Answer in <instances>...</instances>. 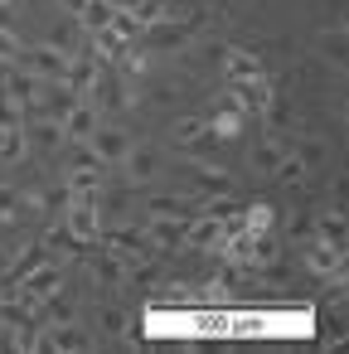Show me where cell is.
Here are the masks:
<instances>
[{
    "label": "cell",
    "instance_id": "obj_10",
    "mask_svg": "<svg viewBox=\"0 0 349 354\" xmlns=\"http://www.w3.org/2000/svg\"><path fill=\"white\" fill-rule=\"evenodd\" d=\"M146 214H151V218H194L199 204H194L189 194H151V199H146Z\"/></svg>",
    "mask_w": 349,
    "mask_h": 354
},
{
    "label": "cell",
    "instance_id": "obj_28",
    "mask_svg": "<svg viewBox=\"0 0 349 354\" xmlns=\"http://www.w3.org/2000/svg\"><path fill=\"white\" fill-rule=\"evenodd\" d=\"M6 267H10V248H0V277H6Z\"/></svg>",
    "mask_w": 349,
    "mask_h": 354
},
{
    "label": "cell",
    "instance_id": "obj_21",
    "mask_svg": "<svg viewBox=\"0 0 349 354\" xmlns=\"http://www.w3.org/2000/svg\"><path fill=\"white\" fill-rule=\"evenodd\" d=\"M20 122H25V102L0 88V127H20Z\"/></svg>",
    "mask_w": 349,
    "mask_h": 354
},
{
    "label": "cell",
    "instance_id": "obj_27",
    "mask_svg": "<svg viewBox=\"0 0 349 354\" xmlns=\"http://www.w3.org/2000/svg\"><path fill=\"white\" fill-rule=\"evenodd\" d=\"M59 6H64V10H68V15H78V10H83V6H88V0H59Z\"/></svg>",
    "mask_w": 349,
    "mask_h": 354
},
{
    "label": "cell",
    "instance_id": "obj_9",
    "mask_svg": "<svg viewBox=\"0 0 349 354\" xmlns=\"http://www.w3.org/2000/svg\"><path fill=\"white\" fill-rule=\"evenodd\" d=\"M44 344L59 349V354H83V349H93V335L78 320H68V325H49V339Z\"/></svg>",
    "mask_w": 349,
    "mask_h": 354
},
{
    "label": "cell",
    "instance_id": "obj_13",
    "mask_svg": "<svg viewBox=\"0 0 349 354\" xmlns=\"http://www.w3.org/2000/svg\"><path fill=\"white\" fill-rule=\"evenodd\" d=\"M112 15H117L112 0H88V6L78 10V25H83V35H97V30L112 25Z\"/></svg>",
    "mask_w": 349,
    "mask_h": 354
},
{
    "label": "cell",
    "instance_id": "obj_4",
    "mask_svg": "<svg viewBox=\"0 0 349 354\" xmlns=\"http://www.w3.org/2000/svg\"><path fill=\"white\" fill-rule=\"evenodd\" d=\"M223 238H228V223H223V218L194 214V218L185 223V248H189V252H214V248H223Z\"/></svg>",
    "mask_w": 349,
    "mask_h": 354
},
{
    "label": "cell",
    "instance_id": "obj_17",
    "mask_svg": "<svg viewBox=\"0 0 349 354\" xmlns=\"http://www.w3.org/2000/svg\"><path fill=\"white\" fill-rule=\"evenodd\" d=\"M209 131H214V141H233L238 131H243V112L233 107V112H218L214 122H209Z\"/></svg>",
    "mask_w": 349,
    "mask_h": 354
},
{
    "label": "cell",
    "instance_id": "obj_7",
    "mask_svg": "<svg viewBox=\"0 0 349 354\" xmlns=\"http://www.w3.org/2000/svg\"><path fill=\"white\" fill-rule=\"evenodd\" d=\"M25 131V146H35V151H59L64 146V122L59 117H30V127H20Z\"/></svg>",
    "mask_w": 349,
    "mask_h": 354
},
{
    "label": "cell",
    "instance_id": "obj_1",
    "mask_svg": "<svg viewBox=\"0 0 349 354\" xmlns=\"http://www.w3.org/2000/svg\"><path fill=\"white\" fill-rule=\"evenodd\" d=\"M64 286V262L59 257H44L39 267H30L25 277H20V291H10L15 301H25V306H39L44 296H54Z\"/></svg>",
    "mask_w": 349,
    "mask_h": 354
},
{
    "label": "cell",
    "instance_id": "obj_15",
    "mask_svg": "<svg viewBox=\"0 0 349 354\" xmlns=\"http://www.w3.org/2000/svg\"><path fill=\"white\" fill-rule=\"evenodd\" d=\"M30 204H35V199H25L15 185H0V218H6V223H20V218L30 214Z\"/></svg>",
    "mask_w": 349,
    "mask_h": 354
},
{
    "label": "cell",
    "instance_id": "obj_16",
    "mask_svg": "<svg viewBox=\"0 0 349 354\" xmlns=\"http://www.w3.org/2000/svg\"><path fill=\"white\" fill-rule=\"evenodd\" d=\"M228 78H238V83H252V78H262V64L252 59V54H228Z\"/></svg>",
    "mask_w": 349,
    "mask_h": 354
},
{
    "label": "cell",
    "instance_id": "obj_11",
    "mask_svg": "<svg viewBox=\"0 0 349 354\" xmlns=\"http://www.w3.org/2000/svg\"><path fill=\"white\" fill-rule=\"evenodd\" d=\"M64 83H68L78 97H88V93H93V83H97V59H93V54H73V59H68Z\"/></svg>",
    "mask_w": 349,
    "mask_h": 354
},
{
    "label": "cell",
    "instance_id": "obj_5",
    "mask_svg": "<svg viewBox=\"0 0 349 354\" xmlns=\"http://www.w3.org/2000/svg\"><path fill=\"white\" fill-rule=\"evenodd\" d=\"M160 165H165V160H160L155 146H131L126 160H122V175H126L131 185H151V180L160 175Z\"/></svg>",
    "mask_w": 349,
    "mask_h": 354
},
{
    "label": "cell",
    "instance_id": "obj_18",
    "mask_svg": "<svg viewBox=\"0 0 349 354\" xmlns=\"http://www.w3.org/2000/svg\"><path fill=\"white\" fill-rule=\"evenodd\" d=\"M25 156V131L20 127H0V160H20Z\"/></svg>",
    "mask_w": 349,
    "mask_h": 354
},
{
    "label": "cell",
    "instance_id": "obj_24",
    "mask_svg": "<svg viewBox=\"0 0 349 354\" xmlns=\"http://www.w3.org/2000/svg\"><path fill=\"white\" fill-rule=\"evenodd\" d=\"M20 49H25V44H20L6 25H0V64H15V54H20Z\"/></svg>",
    "mask_w": 349,
    "mask_h": 354
},
{
    "label": "cell",
    "instance_id": "obj_20",
    "mask_svg": "<svg viewBox=\"0 0 349 354\" xmlns=\"http://www.w3.org/2000/svg\"><path fill=\"white\" fill-rule=\"evenodd\" d=\"M276 160H281V146H276V141H262V146L252 151V170H257V175H272Z\"/></svg>",
    "mask_w": 349,
    "mask_h": 354
},
{
    "label": "cell",
    "instance_id": "obj_19",
    "mask_svg": "<svg viewBox=\"0 0 349 354\" xmlns=\"http://www.w3.org/2000/svg\"><path fill=\"white\" fill-rule=\"evenodd\" d=\"M296 156H301V165H305V170H320V165L330 160V146L310 136V141H301V151H296Z\"/></svg>",
    "mask_w": 349,
    "mask_h": 354
},
{
    "label": "cell",
    "instance_id": "obj_14",
    "mask_svg": "<svg viewBox=\"0 0 349 354\" xmlns=\"http://www.w3.org/2000/svg\"><path fill=\"white\" fill-rule=\"evenodd\" d=\"M185 223L189 218H151V243L155 248H185Z\"/></svg>",
    "mask_w": 349,
    "mask_h": 354
},
{
    "label": "cell",
    "instance_id": "obj_12",
    "mask_svg": "<svg viewBox=\"0 0 349 354\" xmlns=\"http://www.w3.org/2000/svg\"><path fill=\"white\" fill-rule=\"evenodd\" d=\"M315 49L325 54V64L344 68V59H349V35H344V25H330V30H320V35H315Z\"/></svg>",
    "mask_w": 349,
    "mask_h": 354
},
{
    "label": "cell",
    "instance_id": "obj_2",
    "mask_svg": "<svg viewBox=\"0 0 349 354\" xmlns=\"http://www.w3.org/2000/svg\"><path fill=\"white\" fill-rule=\"evenodd\" d=\"M68 59H73V54L54 49L49 39H44V44H25V49L15 54V64H20V68H30L39 83H54V78H64V73H68Z\"/></svg>",
    "mask_w": 349,
    "mask_h": 354
},
{
    "label": "cell",
    "instance_id": "obj_29",
    "mask_svg": "<svg viewBox=\"0 0 349 354\" xmlns=\"http://www.w3.org/2000/svg\"><path fill=\"white\" fill-rule=\"evenodd\" d=\"M0 68H6V64H0Z\"/></svg>",
    "mask_w": 349,
    "mask_h": 354
},
{
    "label": "cell",
    "instance_id": "obj_6",
    "mask_svg": "<svg viewBox=\"0 0 349 354\" xmlns=\"http://www.w3.org/2000/svg\"><path fill=\"white\" fill-rule=\"evenodd\" d=\"M59 122H64V136H68V141H88V136H93V127L102 122V112H97V102H83V97H78Z\"/></svg>",
    "mask_w": 349,
    "mask_h": 354
},
{
    "label": "cell",
    "instance_id": "obj_25",
    "mask_svg": "<svg viewBox=\"0 0 349 354\" xmlns=\"http://www.w3.org/2000/svg\"><path fill=\"white\" fill-rule=\"evenodd\" d=\"M272 214H276L272 204H252V209H247V228H252V233H262V228L272 223Z\"/></svg>",
    "mask_w": 349,
    "mask_h": 354
},
{
    "label": "cell",
    "instance_id": "obj_22",
    "mask_svg": "<svg viewBox=\"0 0 349 354\" xmlns=\"http://www.w3.org/2000/svg\"><path fill=\"white\" fill-rule=\"evenodd\" d=\"M272 175H276L281 185H301V175H305V165H301V156H281Z\"/></svg>",
    "mask_w": 349,
    "mask_h": 354
},
{
    "label": "cell",
    "instance_id": "obj_26",
    "mask_svg": "<svg viewBox=\"0 0 349 354\" xmlns=\"http://www.w3.org/2000/svg\"><path fill=\"white\" fill-rule=\"evenodd\" d=\"M97 320H102V330H107V335H122V330H126L122 310H112V306H102V315H97Z\"/></svg>",
    "mask_w": 349,
    "mask_h": 354
},
{
    "label": "cell",
    "instance_id": "obj_23",
    "mask_svg": "<svg viewBox=\"0 0 349 354\" xmlns=\"http://www.w3.org/2000/svg\"><path fill=\"white\" fill-rule=\"evenodd\" d=\"M126 272H122V257H97V281L102 286H112V281H122Z\"/></svg>",
    "mask_w": 349,
    "mask_h": 354
},
{
    "label": "cell",
    "instance_id": "obj_8",
    "mask_svg": "<svg viewBox=\"0 0 349 354\" xmlns=\"http://www.w3.org/2000/svg\"><path fill=\"white\" fill-rule=\"evenodd\" d=\"M305 262H310V272L339 277V272H344V248H339V243H325V238H310V248H305Z\"/></svg>",
    "mask_w": 349,
    "mask_h": 354
},
{
    "label": "cell",
    "instance_id": "obj_3",
    "mask_svg": "<svg viewBox=\"0 0 349 354\" xmlns=\"http://www.w3.org/2000/svg\"><path fill=\"white\" fill-rule=\"evenodd\" d=\"M83 146H88L102 165H122V160H126V151H131L136 141H131V131H126V127H117V122H97V127H93V136H88Z\"/></svg>",
    "mask_w": 349,
    "mask_h": 354
}]
</instances>
